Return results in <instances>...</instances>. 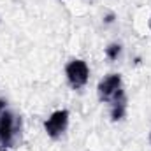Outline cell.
Wrapping results in <instances>:
<instances>
[{
    "mask_svg": "<svg viewBox=\"0 0 151 151\" xmlns=\"http://www.w3.org/2000/svg\"><path fill=\"white\" fill-rule=\"evenodd\" d=\"M65 72H67V79H69L72 88H81V86H84L88 83L90 70H88L86 62H83V60H72L67 65Z\"/></svg>",
    "mask_w": 151,
    "mask_h": 151,
    "instance_id": "1",
    "label": "cell"
},
{
    "mask_svg": "<svg viewBox=\"0 0 151 151\" xmlns=\"http://www.w3.org/2000/svg\"><path fill=\"white\" fill-rule=\"evenodd\" d=\"M5 102L0 100V142L2 146H11L14 137V116L4 109Z\"/></svg>",
    "mask_w": 151,
    "mask_h": 151,
    "instance_id": "2",
    "label": "cell"
},
{
    "mask_svg": "<svg viewBox=\"0 0 151 151\" xmlns=\"http://www.w3.org/2000/svg\"><path fill=\"white\" fill-rule=\"evenodd\" d=\"M67 125H69V113L65 109H62V111L53 113L47 118V121L44 123V128H46V132H47L49 137L56 139V137H60L65 132Z\"/></svg>",
    "mask_w": 151,
    "mask_h": 151,
    "instance_id": "3",
    "label": "cell"
},
{
    "mask_svg": "<svg viewBox=\"0 0 151 151\" xmlns=\"http://www.w3.org/2000/svg\"><path fill=\"white\" fill-rule=\"evenodd\" d=\"M121 90V77L118 74H111L107 76L106 79L100 81L99 84V99L102 102H109L113 100L114 95Z\"/></svg>",
    "mask_w": 151,
    "mask_h": 151,
    "instance_id": "4",
    "label": "cell"
},
{
    "mask_svg": "<svg viewBox=\"0 0 151 151\" xmlns=\"http://www.w3.org/2000/svg\"><path fill=\"white\" fill-rule=\"evenodd\" d=\"M119 51H121V47H119L118 44H113V46H109V47H107V56H109L111 60H114V58H118Z\"/></svg>",
    "mask_w": 151,
    "mask_h": 151,
    "instance_id": "5",
    "label": "cell"
},
{
    "mask_svg": "<svg viewBox=\"0 0 151 151\" xmlns=\"http://www.w3.org/2000/svg\"><path fill=\"white\" fill-rule=\"evenodd\" d=\"M150 28H151V19H150Z\"/></svg>",
    "mask_w": 151,
    "mask_h": 151,
    "instance_id": "6",
    "label": "cell"
},
{
    "mask_svg": "<svg viewBox=\"0 0 151 151\" xmlns=\"http://www.w3.org/2000/svg\"><path fill=\"white\" fill-rule=\"evenodd\" d=\"M4 151H7V150H4Z\"/></svg>",
    "mask_w": 151,
    "mask_h": 151,
    "instance_id": "7",
    "label": "cell"
}]
</instances>
